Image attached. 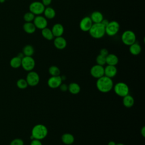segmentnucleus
I'll return each mask as SVG.
<instances>
[{
    "label": "nucleus",
    "mask_w": 145,
    "mask_h": 145,
    "mask_svg": "<svg viewBox=\"0 0 145 145\" xmlns=\"http://www.w3.org/2000/svg\"><path fill=\"white\" fill-rule=\"evenodd\" d=\"M113 82L112 78L104 75L97 79L96 87L97 89L103 93L110 91L113 88Z\"/></svg>",
    "instance_id": "f257e3e1"
},
{
    "label": "nucleus",
    "mask_w": 145,
    "mask_h": 145,
    "mask_svg": "<svg viewBox=\"0 0 145 145\" xmlns=\"http://www.w3.org/2000/svg\"><path fill=\"white\" fill-rule=\"evenodd\" d=\"M48 133V131L45 126L42 124H37L32 129L31 139L42 140L47 136Z\"/></svg>",
    "instance_id": "f03ea898"
},
{
    "label": "nucleus",
    "mask_w": 145,
    "mask_h": 145,
    "mask_svg": "<svg viewBox=\"0 0 145 145\" xmlns=\"http://www.w3.org/2000/svg\"><path fill=\"white\" fill-rule=\"evenodd\" d=\"M90 36L96 39L102 38L105 34V27L101 23H93L88 31Z\"/></svg>",
    "instance_id": "7ed1b4c3"
},
{
    "label": "nucleus",
    "mask_w": 145,
    "mask_h": 145,
    "mask_svg": "<svg viewBox=\"0 0 145 145\" xmlns=\"http://www.w3.org/2000/svg\"><path fill=\"white\" fill-rule=\"evenodd\" d=\"M121 40L125 45L130 46L136 42V35L133 31H125L122 34Z\"/></svg>",
    "instance_id": "20e7f679"
},
{
    "label": "nucleus",
    "mask_w": 145,
    "mask_h": 145,
    "mask_svg": "<svg viewBox=\"0 0 145 145\" xmlns=\"http://www.w3.org/2000/svg\"><path fill=\"white\" fill-rule=\"evenodd\" d=\"M113 89L116 95L121 97H124L129 93V88L127 84L123 82H118L113 86Z\"/></svg>",
    "instance_id": "39448f33"
},
{
    "label": "nucleus",
    "mask_w": 145,
    "mask_h": 145,
    "mask_svg": "<svg viewBox=\"0 0 145 145\" xmlns=\"http://www.w3.org/2000/svg\"><path fill=\"white\" fill-rule=\"evenodd\" d=\"M120 30V24L117 21L109 22L108 25L105 27V33L109 36L116 35Z\"/></svg>",
    "instance_id": "423d86ee"
},
{
    "label": "nucleus",
    "mask_w": 145,
    "mask_h": 145,
    "mask_svg": "<svg viewBox=\"0 0 145 145\" xmlns=\"http://www.w3.org/2000/svg\"><path fill=\"white\" fill-rule=\"evenodd\" d=\"M45 7L40 1H34L32 2L29 6V11L35 15H40L43 14Z\"/></svg>",
    "instance_id": "0eeeda50"
},
{
    "label": "nucleus",
    "mask_w": 145,
    "mask_h": 145,
    "mask_svg": "<svg viewBox=\"0 0 145 145\" xmlns=\"http://www.w3.org/2000/svg\"><path fill=\"white\" fill-rule=\"evenodd\" d=\"M21 66L27 71H32L35 66V61L32 56H24L22 59Z\"/></svg>",
    "instance_id": "6e6552de"
},
{
    "label": "nucleus",
    "mask_w": 145,
    "mask_h": 145,
    "mask_svg": "<svg viewBox=\"0 0 145 145\" xmlns=\"http://www.w3.org/2000/svg\"><path fill=\"white\" fill-rule=\"evenodd\" d=\"M25 80L28 83V85L33 87L39 84L40 82V76L36 72L30 71L27 74Z\"/></svg>",
    "instance_id": "1a4fd4ad"
},
{
    "label": "nucleus",
    "mask_w": 145,
    "mask_h": 145,
    "mask_svg": "<svg viewBox=\"0 0 145 145\" xmlns=\"http://www.w3.org/2000/svg\"><path fill=\"white\" fill-rule=\"evenodd\" d=\"M33 22L36 28H38L39 29H42L47 27V25H48L47 19L41 15L35 16Z\"/></svg>",
    "instance_id": "9d476101"
},
{
    "label": "nucleus",
    "mask_w": 145,
    "mask_h": 145,
    "mask_svg": "<svg viewBox=\"0 0 145 145\" xmlns=\"http://www.w3.org/2000/svg\"><path fill=\"white\" fill-rule=\"evenodd\" d=\"M90 73L93 78L98 79L104 75V67L97 64L95 65L91 68Z\"/></svg>",
    "instance_id": "9b49d317"
},
{
    "label": "nucleus",
    "mask_w": 145,
    "mask_h": 145,
    "mask_svg": "<svg viewBox=\"0 0 145 145\" xmlns=\"http://www.w3.org/2000/svg\"><path fill=\"white\" fill-rule=\"evenodd\" d=\"M93 24L89 16H85L83 18L79 23V28L83 32H88Z\"/></svg>",
    "instance_id": "f8f14e48"
},
{
    "label": "nucleus",
    "mask_w": 145,
    "mask_h": 145,
    "mask_svg": "<svg viewBox=\"0 0 145 145\" xmlns=\"http://www.w3.org/2000/svg\"><path fill=\"white\" fill-rule=\"evenodd\" d=\"M62 83V80L60 75L52 76L48 80V85L51 88H57Z\"/></svg>",
    "instance_id": "ddd939ff"
},
{
    "label": "nucleus",
    "mask_w": 145,
    "mask_h": 145,
    "mask_svg": "<svg viewBox=\"0 0 145 145\" xmlns=\"http://www.w3.org/2000/svg\"><path fill=\"white\" fill-rule=\"evenodd\" d=\"M53 43L54 46L59 50L65 49L67 45V41L62 36L56 37L54 39Z\"/></svg>",
    "instance_id": "4468645a"
},
{
    "label": "nucleus",
    "mask_w": 145,
    "mask_h": 145,
    "mask_svg": "<svg viewBox=\"0 0 145 145\" xmlns=\"http://www.w3.org/2000/svg\"><path fill=\"white\" fill-rule=\"evenodd\" d=\"M51 30L54 37L62 36L64 32L63 26L60 23H56L54 24Z\"/></svg>",
    "instance_id": "2eb2a0df"
},
{
    "label": "nucleus",
    "mask_w": 145,
    "mask_h": 145,
    "mask_svg": "<svg viewBox=\"0 0 145 145\" xmlns=\"http://www.w3.org/2000/svg\"><path fill=\"white\" fill-rule=\"evenodd\" d=\"M117 73V69L116 66L107 65L104 68V75L109 77L113 78L114 77Z\"/></svg>",
    "instance_id": "dca6fc26"
},
{
    "label": "nucleus",
    "mask_w": 145,
    "mask_h": 145,
    "mask_svg": "<svg viewBox=\"0 0 145 145\" xmlns=\"http://www.w3.org/2000/svg\"><path fill=\"white\" fill-rule=\"evenodd\" d=\"M89 17L93 23H100L104 19L102 13L98 11H95L92 12Z\"/></svg>",
    "instance_id": "f3484780"
},
{
    "label": "nucleus",
    "mask_w": 145,
    "mask_h": 145,
    "mask_svg": "<svg viewBox=\"0 0 145 145\" xmlns=\"http://www.w3.org/2000/svg\"><path fill=\"white\" fill-rule=\"evenodd\" d=\"M106 63L108 65L116 66L118 63V57L114 54H108L106 57Z\"/></svg>",
    "instance_id": "a211bd4d"
},
{
    "label": "nucleus",
    "mask_w": 145,
    "mask_h": 145,
    "mask_svg": "<svg viewBox=\"0 0 145 145\" xmlns=\"http://www.w3.org/2000/svg\"><path fill=\"white\" fill-rule=\"evenodd\" d=\"M141 50L142 48L140 45L136 42L129 46V52L131 54L134 56H137L141 52Z\"/></svg>",
    "instance_id": "6ab92c4d"
},
{
    "label": "nucleus",
    "mask_w": 145,
    "mask_h": 145,
    "mask_svg": "<svg viewBox=\"0 0 145 145\" xmlns=\"http://www.w3.org/2000/svg\"><path fill=\"white\" fill-rule=\"evenodd\" d=\"M44 17L47 19H52L54 18L56 16V11L54 9H53L51 7L47 6L45 8L44 11Z\"/></svg>",
    "instance_id": "aec40b11"
},
{
    "label": "nucleus",
    "mask_w": 145,
    "mask_h": 145,
    "mask_svg": "<svg viewBox=\"0 0 145 145\" xmlns=\"http://www.w3.org/2000/svg\"><path fill=\"white\" fill-rule=\"evenodd\" d=\"M74 137L70 133H65L62 135V142L67 145H70L74 142Z\"/></svg>",
    "instance_id": "412c9836"
},
{
    "label": "nucleus",
    "mask_w": 145,
    "mask_h": 145,
    "mask_svg": "<svg viewBox=\"0 0 145 145\" xmlns=\"http://www.w3.org/2000/svg\"><path fill=\"white\" fill-rule=\"evenodd\" d=\"M122 103L123 105L126 108H131L134 104V99L130 95H127L123 97Z\"/></svg>",
    "instance_id": "4be33fe9"
},
{
    "label": "nucleus",
    "mask_w": 145,
    "mask_h": 145,
    "mask_svg": "<svg viewBox=\"0 0 145 145\" xmlns=\"http://www.w3.org/2000/svg\"><path fill=\"white\" fill-rule=\"evenodd\" d=\"M23 29L24 31L28 33V34H32L33 33L36 29V28L35 25H34L33 23L32 22H26L23 25Z\"/></svg>",
    "instance_id": "5701e85b"
},
{
    "label": "nucleus",
    "mask_w": 145,
    "mask_h": 145,
    "mask_svg": "<svg viewBox=\"0 0 145 145\" xmlns=\"http://www.w3.org/2000/svg\"><path fill=\"white\" fill-rule=\"evenodd\" d=\"M68 90L71 94L76 95L80 91V87L78 83L72 82L68 86Z\"/></svg>",
    "instance_id": "b1692460"
},
{
    "label": "nucleus",
    "mask_w": 145,
    "mask_h": 145,
    "mask_svg": "<svg viewBox=\"0 0 145 145\" xmlns=\"http://www.w3.org/2000/svg\"><path fill=\"white\" fill-rule=\"evenodd\" d=\"M41 35L42 37L47 40H52L54 38L51 29L48 27L41 29Z\"/></svg>",
    "instance_id": "393cba45"
},
{
    "label": "nucleus",
    "mask_w": 145,
    "mask_h": 145,
    "mask_svg": "<svg viewBox=\"0 0 145 145\" xmlns=\"http://www.w3.org/2000/svg\"><path fill=\"white\" fill-rule=\"evenodd\" d=\"M10 66L15 69L19 67L22 65V59L18 56L13 57L10 61Z\"/></svg>",
    "instance_id": "a878e982"
},
{
    "label": "nucleus",
    "mask_w": 145,
    "mask_h": 145,
    "mask_svg": "<svg viewBox=\"0 0 145 145\" xmlns=\"http://www.w3.org/2000/svg\"><path fill=\"white\" fill-rule=\"evenodd\" d=\"M23 53L24 56H32L34 53V48L31 45H25L23 49Z\"/></svg>",
    "instance_id": "bb28decb"
},
{
    "label": "nucleus",
    "mask_w": 145,
    "mask_h": 145,
    "mask_svg": "<svg viewBox=\"0 0 145 145\" xmlns=\"http://www.w3.org/2000/svg\"><path fill=\"white\" fill-rule=\"evenodd\" d=\"M49 72L51 76H59L61 73L59 69L56 66H52L49 68Z\"/></svg>",
    "instance_id": "cd10ccee"
},
{
    "label": "nucleus",
    "mask_w": 145,
    "mask_h": 145,
    "mask_svg": "<svg viewBox=\"0 0 145 145\" xmlns=\"http://www.w3.org/2000/svg\"><path fill=\"white\" fill-rule=\"evenodd\" d=\"M16 85H17V87L20 89H25L28 86L26 80L24 79H23V78L19 79L17 81Z\"/></svg>",
    "instance_id": "c85d7f7f"
},
{
    "label": "nucleus",
    "mask_w": 145,
    "mask_h": 145,
    "mask_svg": "<svg viewBox=\"0 0 145 145\" xmlns=\"http://www.w3.org/2000/svg\"><path fill=\"white\" fill-rule=\"evenodd\" d=\"M35 17V15L33 13L29 11V12H26L24 15L23 18L26 22H32L33 20Z\"/></svg>",
    "instance_id": "c756f323"
},
{
    "label": "nucleus",
    "mask_w": 145,
    "mask_h": 145,
    "mask_svg": "<svg viewBox=\"0 0 145 145\" xmlns=\"http://www.w3.org/2000/svg\"><path fill=\"white\" fill-rule=\"evenodd\" d=\"M105 57H104L100 54H99L96 58V61L97 64L101 65V66H104L105 64H106Z\"/></svg>",
    "instance_id": "7c9ffc66"
},
{
    "label": "nucleus",
    "mask_w": 145,
    "mask_h": 145,
    "mask_svg": "<svg viewBox=\"0 0 145 145\" xmlns=\"http://www.w3.org/2000/svg\"><path fill=\"white\" fill-rule=\"evenodd\" d=\"M10 145H24V142L22 139L19 138H16L11 141Z\"/></svg>",
    "instance_id": "2f4dec72"
},
{
    "label": "nucleus",
    "mask_w": 145,
    "mask_h": 145,
    "mask_svg": "<svg viewBox=\"0 0 145 145\" xmlns=\"http://www.w3.org/2000/svg\"><path fill=\"white\" fill-rule=\"evenodd\" d=\"M30 145H42V143L40 141V140L33 139H32Z\"/></svg>",
    "instance_id": "473e14b6"
},
{
    "label": "nucleus",
    "mask_w": 145,
    "mask_h": 145,
    "mask_svg": "<svg viewBox=\"0 0 145 145\" xmlns=\"http://www.w3.org/2000/svg\"><path fill=\"white\" fill-rule=\"evenodd\" d=\"M109 54L108 53V51L105 48H103L101 49L100 50V55L103 56H104V57H106L108 54Z\"/></svg>",
    "instance_id": "72a5a7b5"
},
{
    "label": "nucleus",
    "mask_w": 145,
    "mask_h": 145,
    "mask_svg": "<svg viewBox=\"0 0 145 145\" xmlns=\"http://www.w3.org/2000/svg\"><path fill=\"white\" fill-rule=\"evenodd\" d=\"M59 87L60 88V89L63 92H65L68 90V86L65 83L63 84L61 83V84L59 86Z\"/></svg>",
    "instance_id": "f704fd0d"
},
{
    "label": "nucleus",
    "mask_w": 145,
    "mask_h": 145,
    "mask_svg": "<svg viewBox=\"0 0 145 145\" xmlns=\"http://www.w3.org/2000/svg\"><path fill=\"white\" fill-rule=\"evenodd\" d=\"M52 1V0H42L41 2L45 7H47V6H49L51 4Z\"/></svg>",
    "instance_id": "c9c22d12"
},
{
    "label": "nucleus",
    "mask_w": 145,
    "mask_h": 145,
    "mask_svg": "<svg viewBox=\"0 0 145 145\" xmlns=\"http://www.w3.org/2000/svg\"><path fill=\"white\" fill-rule=\"evenodd\" d=\"M109 21L107 20V19H103V20L101 21V23L105 27L107 25H108V24L109 23Z\"/></svg>",
    "instance_id": "e433bc0d"
},
{
    "label": "nucleus",
    "mask_w": 145,
    "mask_h": 145,
    "mask_svg": "<svg viewBox=\"0 0 145 145\" xmlns=\"http://www.w3.org/2000/svg\"><path fill=\"white\" fill-rule=\"evenodd\" d=\"M140 133H141V134L144 137H145V127L143 126L142 129H141V131H140Z\"/></svg>",
    "instance_id": "4c0bfd02"
},
{
    "label": "nucleus",
    "mask_w": 145,
    "mask_h": 145,
    "mask_svg": "<svg viewBox=\"0 0 145 145\" xmlns=\"http://www.w3.org/2000/svg\"><path fill=\"white\" fill-rule=\"evenodd\" d=\"M108 145H116V143L114 141H110L108 143Z\"/></svg>",
    "instance_id": "58836bf2"
},
{
    "label": "nucleus",
    "mask_w": 145,
    "mask_h": 145,
    "mask_svg": "<svg viewBox=\"0 0 145 145\" xmlns=\"http://www.w3.org/2000/svg\"><path fill=\"white\" fill-rule=\"evenodd\" d=\"M116 145H125V144H123L122 143H118V144H116Z\"/></svg>",
    "instance_id": "ea45409f"
},
{
    "label": "nucleus",
    "mask_w": 145,
    "mask_h": 145,
    "mask_svg": "<svg viewBox=\"0 0 145 145\" xmlns=\"http://www.w3.org/2000/svg\"><path fill=\"white\" fill-rule=\"evenodd\" d=\"M5 0H0V2H1V3L4 2H5Z\"/></svg>",
    "instance_id": "a19ab883"
}]
</instances>
